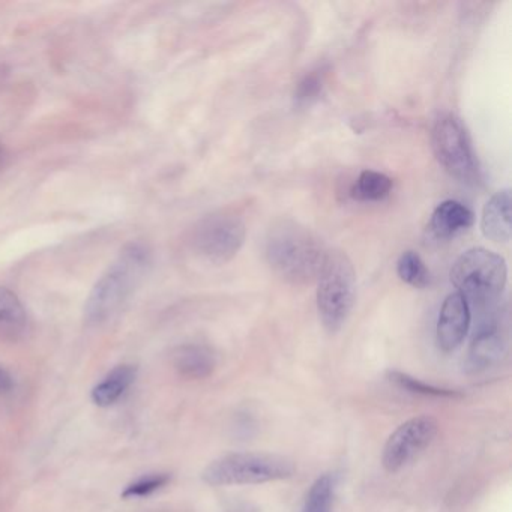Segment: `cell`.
<instances>
[{
	"mask_svg": "<svg viewBox=\"0 0 512 512\" xmlns=\"http://www.w3.org/2000/svg\"><path fill=\"white\" fill-rule=\"evenodd\" d=\"M397 274L403 283L415 289H425L430 284V271L415 251H404L397 262Z\"/></svg>",
	"mask_w": 512,
	"mask_h": 512,
	"instance_id": "cell-18",
	"label": "cell"
},
{
	"mask_svg": "<svg viewBox=\"0 0 512 512\" xmlns=\"http://www.w3.org/2000/svg\"><path fill=\"white\" fill-rule=\"evenodd\" d=\"M506 352V340L499 323L491 317L479 326L470 344L467 365L472 371H484L502 361Z\"/></svg>",
	"mask_w": 512,
	"mask_h": 512,
	"instance_id": "cell-10",
	"label": "cell"
},
{
	"mask_svg": "<svg viewBox=\"0 0 512 512\" xmlns=\"http://www.w3.org/2000/svg\"><path fill=\"white\" fill-rule=\"evenodd\" d=\"M482 235L497 244L511 239V193L508 188L497 191L485 203L481 215Z\"/></svg>",
	"mask_w": 512,
	"mask_h": 512,
	"instance_id": "cell-12",
	"label": "cell"
},
{
	"mask_svg": "<svg viewBox=\"0 0 512 512\" xmlns=\"http://www.w3.org/2000/svg\"><path fill=\"white\" fill-rule=\"evenodd\" d=\"M388 377L392 383H395V385L398 386V388L404 389V391L410 392V394L422 395V397L431 398L461 397L457 391L428 385V383L421 382V380L415 379V377L409 376V374L401 373V371H389Z\"/></svg>",
	"mask_w": 512,
	"mask_h": 512,
	"instance_id": "cell-19",
	"label": "cell"
},
{
	"mask_svg": "<svg viewBox=\"0 0 512 512\" xmlns=\"http://www.w3.org/2000/svg\"><path fill=\"white\" fill-rule=\"evenodd\" d=\"M325 89V73L323 71H311L302 77L295 89V103L305 107L319 100Z\"/></svg>",
	"mask_w": 512,
	"mask_h": 512,
	"instance_id": "cell-21",
	"label": "cell"
},
{
	"mask_svg": "<svg viewBox=\"0 0 512 512\" xmlns=\"http://www.w3.org/2000/svg\"><path fill=\"white\" fill-rule=\"evenodd\" d=\"M451 283L467 304L485 310L493 307L508 283L505 259L484 247L464 251L449 272Z\"/></svg>",
	"mask_w": 512,
	"mask_h": 512,
	"instance_id": "cell-3",
	"label": "cell"
},
{
	"mask_svg": "<svg viewBox=\"0 0 512 512\" xmlns=\"http://www.w3.org/2000/svg\"><path fill=\"white\" fill-rule=\"evenodd\" d=\"M439 424L428 415L401 424L386 440L382 464L386 472L397 473L418 458L436 439Z\"/></svg>",
	"mask_w": 512,
	"mask_h": 512,
	"instance_id": "cell-8",
	"label": "cell"
},
{
	"mask_svg": "<svg viewBox=\"0 0 512 512\" xmlns=\"http://www.w3.org/2000/svg\"><path fill=\"white\" fill-rule=\"evenodd\" d=\"M326 251L313 230L289 218L277 221L266 236V262L277 277L293 286L317 280Z\"/></svg>",
	"mask_w": 512,
	"mask_h": 512,
	"instance_id": "cell-2",
	"label": "cell"
},
{
	"mask_svg": "<svg viewBox=\"0 0 512 512\" xmlns=\"http://www.w3.org/2000/svg\"><path fill=\"white\" fill-rule=\"evenodd\" d=\"M470 328V307L457 292L446 296L436 326L437 346L443 352H454L461 346Z\"/></svg>",
	"mask_w": 512,
	"mask_h": 512,
	"instance_id": "cell-9",
	"label": "cell"
},
{
	"mask_svg": "<svg viewBox=\"0 0 512 512\" xmlns=\"http://www.w3.org/2000/svg\"><path fill=\"white\" fill-rule=\"evenodd\" d=\"M152 265V253L143 242H130L101 274L85 304V323L101 328L127 307Z\"/></svg>",
	"mask_w": 512,
	"mask_h": 512,
	"instance_id": "cell-1",
	"label": "cell"
},
{
	"mask_svg": "<svg viewBox=\"0 0 512 512\" xmlns=\"http://www.w3.org/2000/svg\"><path fill=\"white\" fill-rule=\"evenodd\" d=\"M29 316L16 293L0 286V340L19 341L28 335Z\"/></svg>",
	"mask_w": 512,
	"mask_h": 512,
	"instance_id": "cell-14",
	"label": "cell"
},
{
	"mask_svg": "<svg viewBox=\"0 0 512 512\" xmlns=\"http://www.w3.org/2000/svg\"><path fill=\"white\" fill-rule=\"evenodd\" d=\"M136 377L137 368L134 365H118L92 389V401L98 407L112 406L136 382Z\"/></svg>",
	"mask_w": 512,
	"mask_h": 512,
	"instance_id": "cell-15",
	"label": "cell"
},
{
	"mask_svg": "<svg viewBox=\"0 0 512 512\" xmlns=\"http://www.w3.org/2000/svg\"><path fill=\"white\" fill-rule=\"evenodd\" d=\"M247 238L244 220L233 212H214L202 218L191 233V247L212 265H226Z\"/></svg>",
	"mask_w": 512,
	"mask_h": 512,
	"instance_id": "cell-7",
	"label": "cell"
},
{
	"mask_svg": "<svg viewBox=\"0 0 512 512\" xmlns=\"http://www.w3.org/2000/svg\"><path fill=\"white\" fill-rule=\"evenodd\" d=\"M172 365L179 376L188 380H202L211 376L217 367V356L205 344L188 343L176 347Z\"/></svg>",
	"mask_w": 512,
	"mask_h": 512,
	"instance_id": "cell-13",
	"label": "cell"
},
{
	"mask_svg": "<svg viewBox=\"0 0 512 512\" xmlns=\"http://www.w3.org/2000/svg\"><path fill=\"white\" fill-rule=\"evenodd\" d=\"M431 148L440 166L466 184H479L482 173L472 139L458 116L443 113L431 130Z\"/></svg>",
	"mask_w": 512,
	"mask_h": 512,
	"instance_id": "cell-6",
	"label": "cell"
},
{
	"mask_svg": "<svg viewBox=\"0 0 512 512\" xmlns=\"http://www.w3.org/2000/svg\"><path fill=\"white\" fill-rule=\"evenodd\" d=\"M391 191L392 179L389 176L376 170H364L350 188V196L358 202H382Z\"/></svg>",
	"mask_w": 512,
	"mask_h": 512,
	"instance_id": "cell-16",
	"label": "cell"
},
{
	"mask_svg": "<svg viewBox=\"0 0 512 512\" xmlns=\"http://www.w3.org/2000/svg\"><path fill=\"white\" fill-rule=\"evenodd\" d=\"M337 478L331 473L319 476L308 490L301 512H332Z\"/></svg>",
	"mask_w": 512,
	"mask_h": 512,
	"instance_id": "cell-17",
	"label": "cell"
},
{
	"mask_svg": "<svg viewBox=\"0 0 512 512\" xmlns=\"http://www.w3.org/2000/svg\"><path fill=\"white\" fill-rule=\"evenodd\" d=\"M475 224V214L457 200H445L431 214L428 230L437 241L455 238Z\"/></svg>",
	"mask_w": 512,
	"mask_h": 512,
	"instance_id": "cell-11",
	"label": "cell"
},
{
	"mask_svg": "<svg viewBox=\"0 0 512 512\" xmlns=\"http://www.w3.org/2000/svg\"><path fill=\"white\" fill-rule=\"evenodd\" d=\"M172 476L169 473H151V475L142 476L131 482L122 491L124 499H140V497H148L154 494L155 491L161 490L169 484Z\"/></svg>",
	"mask_w": 512,
	"mask_h": 512,
	"instance_id": "cell-20",
	"label": "cell"
},
{
	"mask_svg": "<svg viewBox=\"0 0 512 512\" xmlns=\"http://www.w3.org/2000/svg\"><path fill=\"white\" fill-rule=\"evenodd\" d=\"M316 281L320 320L329 332L340 331L356 301V272L346 251H326Z\"/></svg>",
	"mask_w": 512,
	"mask_h": 512,
	"instance_id": "cell-4",
	"label": "cell"
},
{
	"mask_svg": "<svg viewBox=\"0 0 512 512\" xmlns=\"http://www.w3.org/2000/svg\"><path fill=\"white\" fill-rule=\"evenodd\" d=\"M14 386V377L11 376L10 371L4 367V365H0V394H8V392L13 391Z\"/></svg>",
	"mask_w": 512,
	"mask_h": 512,
	"instance_id": "cell-22",
	"label": "cell"
},
{
	"mask_svg": "<svg viewBox=\"0 0 512 512\" xmlns=\"http://www.w3.org/2000/svg\"><path fill=\"white\" fill-rule=\"evenodd\" d=\"M295 466L281 455L265 452H232L212 461L202 472L211 487L257 485L292 478Z\"/></svg>",
	"mask_w": 512,
	"mask_h": 512,
	"instance_id": "cell-5",
	"label": "cell"
}]
</instances>
